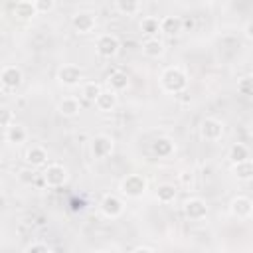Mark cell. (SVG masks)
Masks as SVG:
<instances>
[{
  "label": "cell",
  "instance_id": "1",
  "mask_svg": "<svg viewBox=\"0 0 253 253\" xmlns=\"http://www.w3.org/2000/svg\"><path fill=\"white\" fill-rule=\"evenodd\" d=\"M160 87L166 93H182L188 87V73L178 65H170L160 73Z\"/></svg>",
  "mask_w": 253,
  "mask_h": 253
},
{
  "label": "cell",
  "instance_id": "2",
  "mask_svg": "<svg viewBox=\"0 0 253 253\" xmlns=\"http://www.w3.org/2000/svg\"><path fill=\"white\" fill-rule=\"evenodd\" d=\"M42 178H43V184H45L47 188H61V186L67 182L69 172H67V168H65L63 164L51 162V164H47V166L43 168Z\"/></svg>",
  "mask_w": 253,
  "mask_h": 253
},
{
  "label": "cell",
  "instance_id": "12",
  "mask_svg": "<svg viewBox=\"0 0 253 253\" xmlns=\"http://www.w3.org/2000/svg\"><path fill=\"white\" fill-rule=\"evenodd\" d=\"M229 213L237 219H249L253 213V202L247 196H235L229 202Z\"/></svg>",
  "mask_w": 253,
  "mask_h": 253
},
{
  "label": "cell",
  "instance_id": "15",
  "mask_svg": "<svg viewBox=\"0 0 253 253\" xmlns=\"http://www.w3.org/2000/svg\"><path fill=\"white\" fill-rule=\"evenodd\" d=\"M79 111H81V103H79L77 97H63V99L57 103V113H59L61 117L71 119V117H77Z\"/></svg>",
  "mask_w": 253,
  "mask_h": 253
},
{
  "label": "cell",
  "instance_id": "27",
  "mask_svg": "<svg viewBox=\"0 0 253 253\" xmlns=\"http://www.w3.org/2000/svg\"><path fill=\"white\" fill-rule=\"evenodd\" d=\"M233 174L237 176V180H251L253 178V162L251 160H245V162H239V164H233Z\"/></svg>",
  "mask_w": 253,
  "mask_h": 253
},
{
  "label": "cell",
  "instance_id": "35",
  "mask_svg": "<svg viewBox=\"0 0 253 253\" xmlns=\"http://www.w3.org/2000/svg\"><path fill=\"white\" fill-rule=\"evenodd\" d=\"M0 164H2V156H0Z\"/></svg>",
  "mask_w": 253,
  "mask_h": 253
},
{
  "label": "cell",
  "instance_id": "3",
  "mask_svg": "<svg viewBox=\"0 0 253 253\" xmlns=\"http://www.w3.org/2000/svg\"><path fill=\"white\" fill-rule=\"evenodd\" d=\"M146 178L140 176V174H128L121 180V186L119 190L123 192V196L126 198H140L144 192H146Z\"/></svg>",
  "mask_w": 253,
  "mask_h": 253
},
{
  "label": "cell",
  "instance_id": "29",
  "mask_svg": "<svg viewBox=\"0 0 253 253\" xmlns=\"http://www.w3.org/2000/svg\"><path fill=\"white\" fill-rule=\"evenodd\" d=\"M34 8L38 14H47L55 8V2L53 0H34Z\"/></svg>",
  "mask_w": 253,
  "mask_h": 253
},
{
  "label": "cell",
  "instance_id": "32",
  "mask_svg": "<svg viewBox=\"0 0 253 253\" xmlns=\"http://www.w3.org/2000/svg\"><path fill=\"white\" fill-rule=\"evenodd\" d=\"M251 30H253V22L249 20V22L245 24V38H247V40H251V38H253V32H251Z\"/></svg>",
  "mask_w": 253,
  "mask_h": 253
},
{
  "label": "cell",
  "instance_id": "31",
  "mask_svg": "<svg viewBox=\"0 0 253 253\" xmlns=\"http://www.w3.org/2000/svg\"><path fill=\"white\" fill-rule=\"evenodd\" d=\"M237 91L241 95H251V77H243L237 83Z\"/></svg>",
  "mask_w": 253,
  "mask_h": 253
},
{
  "label": "cell",
  "instance_id": "26",
  "mask_svg": "<svg viewBox=\"0 0 253 253\" xmlns=\"http://www.w3.org/2000/svg\"><path fill=\"white\" fill-rule=\"evenodd\" d=\"M101 91H103L101 85L95 83V81H87V83L81 85V97H83L85 101H89V103H95V99L99 97Z\"/></svg>",
  "mask_w": 253,
  "mask_h": 253
},
{
  "label": "cell",
  "instance_id": "28",
  "mask_svg": "<svg viewBox=\"0 0 253 253\" xmlns=\"http://www.w3.org/2000/svg\"><path fill=\"white\" fill-rule=\"evenodd\" d=\"M16 123V117H14V111L8 109V107H0V126L8 128L10 125Z\"/></svg>",
  "mask_w": 253,
  "mask_h": 253
},
{
  "label": "cell",
  "instance_id": "30",
  "mask_svg": "<svg viewBox=\"0 0 253 253\" xmlns=\"http://www.w3.org/2000/svg\"><path fill=\"white\" fill-rule=\"evenodd\" d=\"M26 253H51V251H49V247H47L45 243L34 241V243H30V245L26 247Z\"/></svg>",
  "mask_w": 253,
  "mask_h": 253
},
{
  "label": "cell",
  "instance_id": "10",
  "mask_svg": "<svg viewBox=\"0 0 253 253\" xmlns=\"http://www.w3.org/2000/svg\"><path fill=\"white\" fill-rule=\"evenodd\" d=\"M200 134L204 140H210V142H215L223 136V123L213 119V117H208L202 121L200 125Z\"/></svg>",
  "mask_w": 253,
  "mask_h": 253
},
{
  "label": "cell",
  "instance_id": "5",
  "mask_svg": "<svg viewBox=\"0 0 253 253\" xmlns=\"http://www.w3.org/2000/svg\"><path fill=\"white\" fill-rule=\"evenodd\" d=\"M57 81L65 87H75L83 81V71L75 63H65L57 69Z\"/></svg>",
  "mask_w": 253,
  "mask_h": 253
},
{
  "label": "cell",
  "instance_id": "7",
  "mask_svg": "<svg viewBox=\"0 0 253 253\" xmlns=\"http://www.w3.org/2000/svg\"><path fill=\"white\" fill-rule=\"evenodd\" d=\"M99 208H101V213H103L105 217H111V219L121 217L123 211H125V204H123V200H121L119 196H115V194H105V196L101 198Z\"/></svg>",
  "mask_w": 253,
  "mask_h": 253
},
{
  "label": "cell",
  "instance_id": "34",
  "mask_svg": "<svg viewBox=\"0 0 253 253\" xmlns=\"http://www.w3.org/2000/svg\"><path fill=\"white\" fill-rule=\"evenodd\" d=\"M95 253H107V251H95Z\"/></svg>",
  "mask_w": 253,
  "mask_h": 253
},
{
  "label": "cell",
  "instance_id": "11",
  "mask_svg": "<svg viewBox=\"0 0 253 253\" xmlns=\"http://www.w3.org/2000/svg\"><path fill=\"white\" fill-rule=\"evenodd\" d=\"M184 215L192 221H202L208 215V204L202 198H190L184 202Z\"/></svg>",
  "mask_w": 253,
  "mask_h": 253
},
{
  "label": "cell",
  "instance_id": "13",
  "mask_svg": "<svg viewBox=\"0 0 253 253\" xmlns=\"http://www.w3.org/2000/svg\"><path fill=\"white\" fill-rule=\"evenodd\" d=\"M24 160H26V164L32 166V168L45 166V164H47V150H45L42 144H32V146L26 150Z\"/></svg>",
  "mask_w": 253,
  "mask_h": 253
},
{
  "label": "cell",
  "instance_id": "20",
  "mask_svg": "<svg viewBox=\"0 0 253 253\" xmlns=\"http://www.w3.org/2000/svg\"><path fill=\"white\" fill-rule=\"evenodd\" d=\"M12 14H14L16 18H20V20H30V18L38 16V12H36V8H34V2H30V0H20V2H16V4L12 6Z\"/></svg>",
  "mask_w": 253,
  "mask_h": 253
},
{
  "label": "cell",
  "instance_id": "21",
  "mask_svg": "<svg viewBox=\"0 0 253 253\" xmlns=\"http://www.w3.org/2000/svg\"><path fill=\"white\" fill-rule=\"evenodd\" d=\"M142 53H144L146 57H152V59L160 57V55L164 53V43H162V40H158V38H146V40L142 42Z\"/></svg>",
  "mask_w": 253,
  "mask_h": 253
},
{
  "label": "cell",
  "instance_id": "16",
  "mask_svg": "<svg viewBox=\"0 0 253 253\" xmlns=\"http://www.w3.org/2000/svg\"><path fill=\"white\" fill-rule=\"evenodd\" d=\"M184 28V20L180 16H164L160 18V32L166 36H176Z\"/></svg>",
  "mask_w": 253,
  "mask_h": 253
},
{
  "label": "cell",
  "instance_id": "22",
  "mask_svg": "<svg viewBox=\"0 0 253 253\" xmlns=\"http://www.w3.org/2000/svg\"><path fill=\"white\" fill-rule=\"evenodd\" d=\"M174 142L168 138V136H158L154 142H152V152L158 156V158H168L172 152H174Z\"/></svg>",
  "mask_w": 253,
  "mask_h": 253
},
{
  "label": "cell",
  "instance_id": "14",
  "mask_svg": "<svg viewBox=\"0 0 253 253\" xmlns=\"http://www.w3.org/2000/svg\"><path fill=\"white\" fill-rule=\"evenodd\" d=\"M107 83H109V91L121 93V91H126V89H128V83H130V81H128V75H126L125 71L115 69V71L109 73Z\"/></svg>",
  "mask_w": 253,
  "mask_h": 253
},
{
  "label": "cell",
  "instance_id": "6",
  "mask_svg": "<svg viewBox=\"0 0 253 253\" xmlns=\"http://www.w3.org/2000/svg\"><path fill=\"white\" fill-rule=\"evenodd\" d=\"M113 148H115V140L113 136L109 134H97L93 140H91V154L93 158L97 160H105L113 154Z\"/></svg>",
  "mask_w": 253,
  "mask_h": 253
},
{
  "label": "cell",
  "instance_id": "25",
  "mask_svg": "<svg viewBox=\"0 0 253 253\" xmlns=\"http://www.w3.org/2000/svg\"><path fill=\"white\" fill-rule=\"evenodd\" d=\"M140 8H142V4L136 0H117L115 2V10L125 14V16H132V14L140 12Z\"/></svg>",
  "mask_w": 253,
  "mask_h": 253
},
{
  "label": "cell",
  "instance_id": "9",
  "mask_svg": "<svg viewBox=\"0 0 253 253\" xmlns=\"http://www.w3.org/2000/svg\"><path fill=\"white\" fill-rule=\"evenodd\" d=\"M71 26L77 34H91L95 28H97V16L93 12H77L71 16Z\"/></svg>",
  "mask_w": 253,
  "mask_h": 253
},
{
  "label": "cell",
  "instance_id": "4",
  "mask_svg": "<svg viewBox=\"0 0 253 253\" xmlns=\"http://www.w3.org/2000/svg\"><path fill=\"white\" fill-rule=\"evenodd\" d=\"M95 49L101 57H115L121 49V40L115 34H101L95 40Z\"/></svg>",
  "mask_w": 253,
  "mask_h": 253
},
{
  "label": "cell",
  "instance_id": "33",
  "mask_svg": "<svg viewBox=\"0 0 253 253\" xmlns=\"http://www.w3.org/2000/svg\"><path fill=\"white\" fill-rule=\"evenodd\" d=\"M130 253H154V249H150V247H146V245H140V247L132 249Z\"/></svg>",
  "mask_w": 253,
  "mask_h": 253
},
{
  "label": "cell",
  "instance_id": "18",
  "mask_svg": "<svg viewBox=\"0 0 253 253\" xmlns=\"http://www.w3.org/2000/svg\"><path fill=\"white\" fill-rule=\"evenodd\" d=\"M4 136H6V140H8L10 144H22V142L28 140V128H26L22 123H14V125H10V126L6 128Z\"/></svg>",
  "mask_w": 253,
  "mask_h": 253
},
{
  "label": "cell",
  "instance_id": "19",
  "mask_svg": "<svg viewBox=\"0 0 253 253\" xmlns=\"http://www.w3.org/2000/svg\"><path fill=\"white\" fill-rule=\"evenodd\" d=\"M227 158L231 164H239V162H245V160H251V152H249V146L243 144V142H235L229 146L227 150Z\"/></svg>",
  "mask_w": 253,
  "mask_h": 253
},
{
  "label": "cell",
  "instance_id": "8",
  "mask_svg": "<svg viewBox=\"0 0 253 253\" xmlns=\"http://www.w3.org/2000/svg\"><path fill=\"white\" fill-rule=\"evenodd\" d=\"M24 81V75H22V69L18 65H4L0 69V83L4 89L8 91H16Z\"/></svg>",
  "mask_w": 253,
  "mask_h": 253
},
{
  "label": "cell",
  "instance_id": "24",
  "mask_svg": "<svg viewBox=\"0 0 253 253\" xmlns=\"http://www.w3.org/2000/svg\"><path fill=\"white\" fill-rule=\"evenodd\" d=\"M140 32L146 34L148 38H156V34L160 32V20L154 16H146L140 20Z\"/></svg>",
  "mask_w": 253,
  "mask_h": 253
},
{
  "label": "cell",
  "instance_id": "17",
  "mask_svg": "<svg viewBox=\"0 0 253 253\" xmlns=\"http://www.w3.org/2000/svg\"><path fill=\"white\" fill-rule=\"evenodd\" d=\"M117 103H119V99H117V93H113V91H101L99 93V97L95 99V107H97V111H101V113H111L115 107H117Z\"/></svg>",
  "mask_w": 253,
  "mask_h": 253
},
{
  "label": "cell",
  "instance_id": "23",
  "mask_svg": "<svg viewBox=\"0 0 253 253\" xmlns=\"http://www.w3.org/2000/svg\"><path fill=\"white\" fill-rule=\"evenodd\" d=\"M176 196H178V190H176L174 184L164 182V184H160V186L156 188V200H158L160 204H172V202L176 200Z\"/></svg>",
  "mask_w": 253,
  "mask_h": 253
}]
</instances>
